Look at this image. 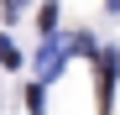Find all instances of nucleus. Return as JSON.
<instances>
[{
  "mask_svg": "<svg viewBox=\"0 0 120 115\" xmlns=\"http://www.w3.org/2000/svg\"><path fill=\"white\" fill-rule=\"evenodd\" d=\"M37 26H42V37H52V31H57V0H47V5L37 11Z\"/></svg>",
  "mask_w": 120,
  "mask_h": 115,
  "instance_id": "7ed1b4c3",
  "label": "nucleus"
},
{
  "mask_svg": "<svg viewBox=\"0 0 120 115\" xmlns=\"http://www.w3.org/2000/svg\"><path fill=\"white\" fill-rule=\"evenodd\" d=\"M68 47L73 42H57V31H52L47 42H42V52H37V73H42V79H57L63 63H68Z\"/></svg>",
  "mask_w": 120,
  "mask_h": 115,
  "instance_id": "f03ea898",
  "label": "nucleus"
},
{
  "mask_svg": "<svg viewBox=\"0 0 120 115\" xmlns=\"http://www.w3.org/2000/svg\"><path fill=\"white\" fill-rule=\"evenodd\" d=\"M115 68H120V52H115V47H99V52H94V94H99V115H110V100H115Z\"/></svg>",
  "mask_w": 120,
  "mask_h": 115,
  "instance_id": "f257e3e1",
  "label": "nucleus"
},
{
  "mask_svg": "<svg viewBox=\"0 0 120 115\" xmlns=\"http://www.w3.org/2000/svg\"><path fill=\"white\" fill-rule=\"evenodd\" d=\"M26 5H31V0H5V5H0V16H5V21H16V16H21Z\"/></svg>",
  "mask_w": 120,
  "mask_h": 115,
  "instance_id": "423d86ee",
  "label": "nucleus"
},
{
  "mask_svg": "<svg viewBox=\"0 0 120 115\" xmlns=\"http://www.w3.org/2000/svg\"><path fill=\"white\" fill-rule=\"evenodd\" d=\"M110 11H120V0H110Z\"/></svg>",
  "mask_w": 120,
  "mask_h": 115,
  "instance_id": "0eeeda50",
  "label": "nucleus"
},
{
  "mask_svg": "<svg viewBox=\"0 0 120 115\" xmlns=\"http://www.w3.org/2000/svg\"><path fill=\"white\" fill-rule=\"evenodd\" d=\"M0 63H5V68H21V52H16V42H0Z\"/></svg>",
  "mask_w": 120,
  "mask_h": 115,
  "instance_id": "39448f33",
  "label": "nucleus"
},
{
  "mask_svg": "<svg viewBox=\"0 0 120 115\" xmlns=\"http://www.w3.org/2000/svg\"><path fill=\"white\" fill-rule=\"evenodd\" d=\"M26 110H31V115H47V100H42V84H31V89H26Z\"/></svg>",
  "mask_w": 120,
  "mask_h": 115,
  "instance_id": "20e7f679",
  "label": "nucleus"
}]
</instances>
